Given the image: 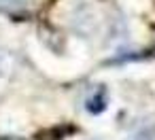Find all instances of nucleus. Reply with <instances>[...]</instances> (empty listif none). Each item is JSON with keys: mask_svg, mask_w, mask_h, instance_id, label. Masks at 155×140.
<instances>
[{"mask_svg": "<svg viewBox=\"0 0 155 140\" xmlns=\"http://www.w3.org/2000/svg\"><path fill=\"white\" fill-rule=\"evenodd\" d=\"M87 110L89 112H102V110H106V89L104 87H98L89 98H87Z\"/></svg>", "mask_w": 155, "mask_h": 140, "instance_id": "f257e3e1", "label": "nucleus"}, {"mask_svg": "<svg viewBox=\"0 0 155 140\" xmlns=\"http://www.w3.org/2000/svg\"><path fill=\"white\" fill-rule=\"evenodd\" d=\"M24 0H0V5H5V7H13V5H21Z\"/></svg>", "mask_w": 155, "mask_h": 140, "instance_id": "f03ea898", "label": "nucleus"}]
</instances>
